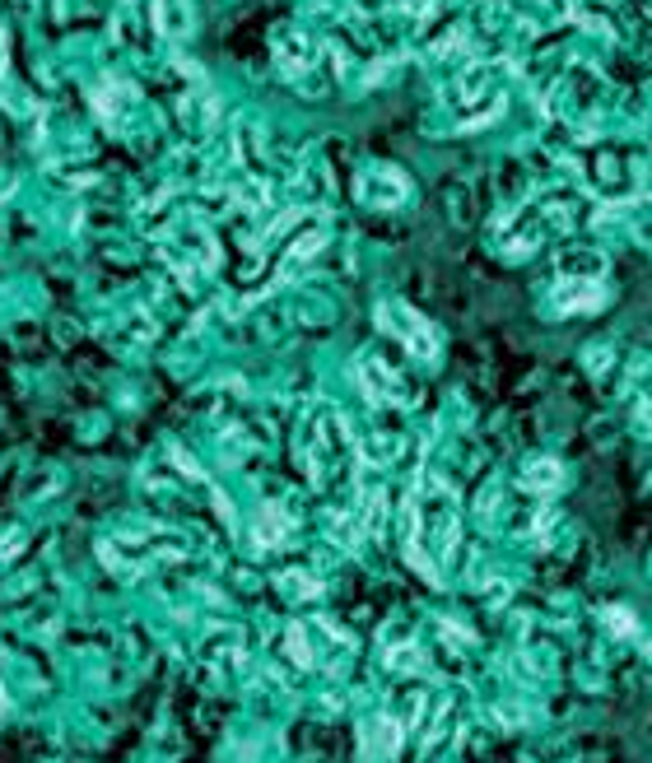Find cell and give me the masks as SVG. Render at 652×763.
<instances>
[{
    "label": "cell",
    "mask_w": 652,
    "mask_h": 763,
    "mask_svg": "<svg viewBox=\"0 0 652 763\" xmlns=\"http://www.w3.org/2000/svg\"><path fill=\"white\" fill-rule=\"evenodd\" d=\"M559 480H564V470H559L555 461H550V456H545L541 466H536V461H531V466L522 470V484H527V489H555Z\"/></svg>",
    "instance_id": "1"
},
{
    "label": "cell",
    "mask_w": 652,
    "mask_h": 763,
    "mask_svg": "<svg viewBox=\"0 0 652 763\" xmlns=\"http://www.w3.org/2000/svg\"><path fill=\"white\" fill-rule=\"evenodd\" d=\"M606 624H611L615 633H634V619H629L625 610H611V615H606Z\"/></svg>",
    "instance_id": "2"
},
{
    "label": "cell",
    "mask_w": 652,
    "mask_h": 763,
    "mask_svg": "<svg viewBox=\"0 0 652 763\" xmlns=\"http://www.w3.org/2000/svg\"><path fill=\"white\" fill-rule=\"evenodd\" d=\"M0 712H5V689H0Z\"/></svg>",
    "instance_id": "3"
}]
</instances>
